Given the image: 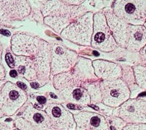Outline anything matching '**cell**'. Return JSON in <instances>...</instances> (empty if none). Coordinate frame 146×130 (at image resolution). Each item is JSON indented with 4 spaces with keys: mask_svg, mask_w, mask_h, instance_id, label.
<instances>
[{
    "mask_svg": "<svg viewBox=\"0 0 146 130\" xmlns=\"http://www.w3.org/2000/svg\"><path fill=\"white\" fill-rule=\"evenodd\" d=\"M73 75L78 78L82 83L95 82L98 80V78L95 75L93 64L90 59L79 56L75 67L71 70Z\"/></svg>",
    "mask_w": 146,
    "mask_h": 130,
    "instance_id": "18",
    "label": "cell"
},
{
    "mask_svg": "<svg viewBox=\"0 0 146 130\" xmlns=\"http://www.w3.org/2000/svg\"><path fill=\"white\" fill-rule=\"evenodd\" d=\"M5 71L3 65L0 63V80H5Z\"/></svg>",
    "mask_w": 146,
    "mask_h": 130,
    "instance_id": "32",
    "label": "cell"
},
{
    "mask_svg": "<svg viewBox=\"0 0 146 130\" xmlns=\"http://www.w3.org/2000/svg\"><path fill=\"white\" fill-rule=\"evenodd\" d=\"M41 13L44 18L48 16L66 18L74 21L88 13V9L83 5H70L63 1H40Z\"/></svg>",
    "mask_w": 146,
    "mask_h": 130,
    "instance_id": "7",
    "label": "cell"
},
{
    "mask_svg": "<svg viewBox=\"0 0 146 130\" xmlns=\"http://www.w3.org/2000/svg\"><path fill=\"white\" fill-rule=\"evenodd\" d=\"M94 14L88 12L73 21L61 33L63 38L81 45H91L94 32Z\"/></svg>",
    "mask_w": 146,
    "mask_h": 130,
    "instance_id": "1",
    "label": "cell"
},
{
    "mask_svg": "<svg viewBox=\"0 0 146 130\" xmlns=\"http://www.w3.org/2000/svg\"><path fill=\"white\" fill-rule=\"evenodd\" d=\"M15 130H19V129H15Z\"/></svg>",
    "mask_w": 146,
    "mask_h": 130,
    "instance_id": "42",
    "label": "cell"
},
{
    "mask_svg": "<svg viewBox=\"0 0 146 130\" xmlns=\"http://www.w3.org/2000/svg\"><path fill=\"white\" fill-rule=\"evenodd\" d=\"M17 86H18L20 88L23 89V91L27 89V86L24 84H23V83H21V82H18V83H17Z\"/></svg>",
    "mask_w": 146,
    "mask_h": 130,
    "instance_id": "35",
    "label": "cell"
},
{
    "mask_svg": "<svg viewBox=\"0 0 146 130\" xmlns=\"http://www.w3.org/2000/svg\"><path fill=\"white\" fill-rule=\"evenodd\" d=\"M6 84V80H0V92L2 91V88H3L4 85Z\"/></svg>",
    "mask_w": 146,
    "mask_h": 130,
    "instance_id": "38",
    "label": "cell"
},
{
    "mask_svg": "<svg viewBox=\"0 0 146 130\" xmlns=\"http://www.w3.org/2000/svg\"><path fill=\"white\" fill-rule=\"evenodd\" d=\"M146 45V29L144 26H129V38L126 49L129 51L139 52Z\"/></svg>",
    "mask_w": 146,
    "mask_h": 130,
    "instance_id": "19",
    "label": "cell"
},
{
    "mask_svg": "<svg viewBox=\"0 0 146 130\" xmlns=\"http://www.w3.org/2000/svg\"><path fill=\"white\" fill-rule=\"evenodd\" d=\"M115 115L126 123H145L146 100L130 99L118 107Z\"/></svg>",
    "mask_w": 146,
    "mask_h": 130,
    "instance_id": "9",
    "label": "cell"
},
{
    "mask_svg": "<svg viewBox=\"0 0 146 130\" xmlns=\"http://www.w3.org/2000/svg\"><path fill=\"white\" fill-rule=\"evenodd\" d=\"M76 130H110L107 119L92 112L83 111L74 115Z\"/></svg>",
    "mask_w": 146,
    "mask_h": 130,
    "instance_id": "14",
    "label": "cell"
},
{
    "mask_svg": "<svg viewBox=\"0 0 146 130\" xmlns=\"http://www.w3.org/2000/svg\"><path fill=\"white\" fill-rule=\"evenodd\" d=\"M10 75L12 78H17V77H18V72H17L16 70H11L10 72Z\"/></svg>",
    "mask_w": 146,
    "mask_h": 130,
    "instance_id": "36",
    "label": "cell"
},
{
    "mask_svg": "<svg viewBox=\"0 0 146 130\" xmlns=\"http://www.w3.org/2000/svg\"><path fill=\"white\" fill-rule=\"evenodd\" d=\"M103 13L105 14L108 25L115 42L121 48H126L129 38L130 25L115 15L113 9L107 8Z\"/></svg>",
    "mask_w": 146,
    "mask_h": 130,
    "instance_id": "13",
    "label": "cell"
},
{
    "mask_svg": "<svg viewBox=\"0 0 146 130\" xmlns=\"http://www.w3.org/2000/svg\"><path fill=\"white\" fill-rule=\"evenodd\" d=\"M122 130H146L145 123H127Z\"/></svg>",
    "mask_w": 146,
    "mask_h": 130,
    "instance_id": "28",
    "label": "cell"
},
{
    "mask_svg": "<svg viewBox=\"0 0 146 130\" xmlns=\"http://www.w3.org/2000/svg\"><path fill=\"white\" fill-rule=\"evenodd\" d=\"M81 86L88 92L91 102L98 103V102H102L100 82L96 81L83 83Z\"/></svg>",
    "mask_w": 146,
    "mask_h": 130,
    "instance_id": "23",
    "label": "cell"
},
{
    "mask_svg": "<svg viewBox=\"0 0 146 130\" xmlns=\"http://www.w3.org/2000/svg\"><path fill=\"white\" fill-rule=\"evenodd\" d=\"M73 21L66 18H59V17L48 16L43 19V23L49 26L56 33L60 34L65 28L68 27Z\"/></svg>",
    "mask_w": 146,
    "mask_h": 130,
    "instance_id": "22",
    "label": "cell"
},
{
    "mask_svg": "<svg viewBox=\"0 0 146 130\" xmlns=\"http://www.w3.org/2000/svg\"><path fill=\"white\" fill-rule=\"evenodd\" d=\"M36 99L39 103L42 104V105H43V104H45L47 102V99L45 97H43V96H37Z\"/></svg>",
    "mask_w": 146,
    "mask_h": 130,
    "instance_id": "33",
    "label": "cell"
},
{
    "mask_svg": "<svg viewBox=\"0 0 146 130\" xmlns=\"http://www.w3.org/2000/svg\"><path fill=\"white\" fill-rule=\"evenodd\" d=\"M100 89L102 102L109 107H120L129 99L130 88L123 79L119 78L110 81L102 80Z\"/></svg>",
    "mask_w": 146,
    "mask_h": 130,
    "instance_id": "4",
    "label": "cell"
},
{
    "mask_svg": "<svg viewBox=\"0 0 146 130\" xmlns=\"http://www.w3.org/2000/svg\"><path fill=\"white\" fill-rule=\"evenodd\" d=\"M31 86L32 87V88H38V87H40V84H38V83H35V82H32L31 83Z\"/></svg>",
    "mask_w": 146,
    "mask_h": 130,
    "instance_id": "37",
    "label": "cell"
},
{
    "mask_svg": "<svg viewBox=\"0 0 146 130\" xmlns=\"http://www.w3.org/2000/svg\"><path fill=\"white\" fill-rule=\"evenodd\" d=\"M20 115L37 130H56L46 112L36 109L31 104L24 107Z\"/></svg>",
    "mask_w": 146,
    "mask_h": 130,
    "instance_id": "15",
    "label": "cell"
},
{
    "mask_svg": "<svg viewBox=\"0 0 146 130\" xmlns=\"http://www.w3.org/2000/svg\"><path fill=\"white\" fill-rule=\"evenodd\" d=\"M5 59H6V62L7 64H8V66L11 68H14L15 67V59L13 57V56L11 55V54L10 53H7L5 56Z\"/></svg>",
    "mask_w": 146,
    "mask_h": 130,
    "instance_id": "30",
    "label": "cell"
},
{
    "mask_svg": "<svg viewBox=\"0 0 146 130\" xmlns=\"http://www.w3.org/2000/svg\"><path fill=\"white\" fill-rule=\"evenodd\" d=\"M45 112L56 130H76L74 115L62 105L49 104L46 107Z\"/></svg>",
    "mask_w": 146,
    "mask_h": 130,
    "instance_id": "11",
    "label": "cell"
},
{
    "mask_svg": "<svg viewBox=\"0 0 146 130\" xmlns=\"http://www.w3.org/2000/svg\"><path fill=\"white\" fill-rule=\"evenodd\" d=\"M113 11L129 25L143 26L146 21V0L115 1Z\"/></svg>",
    "mask_w": 146,
    "mask_h": 130,
    "instance_id": "2",
    "label": "cell"
},
{
    "mask_svg": "<svg viewBox=\"0 0 146 130\" xmlns=\"http://www.w3.org/2000/svg\"><path fill=\"white\" fill-rule=\"evenodd\" d=\"M144 27H145V29H146V21H145V23H144Z\"/></svg>",
    "mask_w": 146,
    "mask_h": 130,
    "instance_id": "41",
    "label": "cell"
},
{
    "mask_svg": "<svg viewBox=\"0 0 146 130\" xmlns=\"http://www.w3.org/2000/svg\"><path fill=\"white\" fill-rule=\"evenodd\" d=\"M107 121L108 123L110 130H122L123 127L127 124L123 119L118 116L108 118Z\"/></svg>",
    "mask_w": 146,
    "mask_h": 130,
    "instance_id": "26",
    "label": "cell"
},
{
    "mask_svg": "<svg viewBox=\"0 0 146 130\" xmlns=\"http://www.w3.org/2000/svg\"><path fill=\"white\" fill-rule=\"evenodd\" d=\"M50 45L51 52V69L52 75L70 72L75 67L78 58L76 52L66 48L61 43L53 42Z\"/></svg>",
    "mask_w": 146,
    "mask_h": 130,
    "instance_id": "5",
    "label": "cell"
},
{
    "mask_svg": "<svg viewBox=\"0 0 146 130\" xmlns=\"http://www.w3.org/2000/svg\"><path fill=\"white\" fill-rule=\"evenodd\" d=\"M27 101L25 91L10 82H7L0 92V109L5 115H13Z\"/></svg>",
    "mask_w": 146,
    "mask_h": 130,
    "instance_id": "6",
    "label": "cell"
},
{
    "mask_svg": "<svg viewBox=\"0 0 146 130\" xmlns=\"http://www.w3.org/2000/svg\"><path fill=\"white\" fill-rule=\"evenodd\" d=\"M91 46L104 52L113 51L118 46L108 27L103 12H98L94 15V32Z\"/></svg>",
    "mask_w": 146,
    "mask_h": 130,
    "instance_id": "3",
    "label": "cell"
},
{
    "mask_svg": "<svg viewBox=\"0 0 146 130\" xmlns=\"http://www.w3.org/2000/svg\"><path fill=\"white\" fill-rule=\"evenodd\" d=\"M43 40L24 33L14 34L11 40V48L17 56L34 58L40 50Z\"/></svg>",
    "mask_w": 146,
    "mask_h": 130,
    "instance_id": "10",
    "label": "cell"
},
{
    "mask_svg": "<svg viewBox=\"0 0 146 130\" xmlns=\"http://www.w3.org/2000/svg\"><path fill=\"white\" fill-rule=\"evenodd\" d=\"M15 127L19 130H37L35 129L30 123L23 119V118H19L14 121Z\"/></svg>",
    "mask_w": 146,
    "mask_h": 130,
    "instance_id": "27",
    "label": "cell"
},
{
    "mask_svg": "<svg viewBox=\"0 0 146 130\" xmlns=\"http://www.w3.org/2000/svg\"><path fill=\"white\" fill-rule=\"evenodd\" d=\"M31 10L29 1H0V25L10 27L13 21L24 20Z\"/></svg>",
    "mask_w": 146,
    "mask_h": 130,
    "instance_id": "8",
    "label": "cell"
},
{
    "mask_svg": "<svg viewBox=\"0 0 146 130\" xmlns=\"http://www.w3.org/2000/svg\"><path fill=\"white\" fill-rule=\"evenodd\" d=\"M59 92L66 102L72 105L86 106L91 102L88 92L82 86L66 87L59 90Z\"/></svg>",
    "mask_w": 146,
    "mask_h": 130,
    "instance_id": "17",
    "label": "cell"
},
{
    "mask_svg": "<svg viewBox=\"0 0 146 130\" xmlns=\"http://www.w3.org/2000/svg\"><path fill=\"white\" fill-rule=\"evenodd\" d=\"M135 81L139 88L146 89V67L142 65H136L133 67Z\"/></svg>",
    "mask_w": 146,
    "mask_h": 130,
    "instance_id": "24",
    "label": "cell"
},
{
    "mask_svg": "<svg viewBox=\"0 0 146 130\" xmlns=\"http://www.w3.org/2000/svg\"><path fill=\"white\" fill-rule=\"evenodd\" d=\"M2 116H3V113H2V110H1V109H0V118Z\"/></svg>",
    "mask_w": 146,
    "mask_h": 130,
    "instance_id": "40",
    "label": "cell"
},
{
    "mask_svg": "<svg viewBox=\"0 0 146 130\" xmlns=\"http://www.w3.org/2000/svg\"><path fill=\"white\" fill-rule=\"evenodd\" d=\"M2 45L0 42V61L2 59Z\"/></svg>",
    "mask_w": 146,
    "mask_h": 130,
    "instance_id": "39",
    "label": "cell"
},
{
    "mask_svg": "<svg viewBox=\"0 0 146 130\" xmlns=\"http://www.w3.org/2000/svg\"><path fill=\"white\" fill-rule=\"evenodd\" d=\"M0 33L5 35V36H7V37L10 36V32L8 30H6V29H0Z\"/></svg>",
    "mask_w": 146,
    "mask_h": 130,
    "instance_id": "34",
    "label": "cell"
},
{
    "mask_svg": "<svg viewBox=\"0 0 146 130\" xmlns=\"http://www.w3.org/2000/svg\"><path fill=\"white\" fill-rule=\"evenodd\" d=\"M15 67L18 73L25 78L29 81H35L37 80L36 70L32 58L26 56H15Z\"/></svg>",
    "mask_w": 146,
    "mask_h": 130,
    "instance_id": "20",
    "label": "cell"
},
{
    "mask_svg": "<svg viewBox=\"0 0 146 130\" xmlns=\"http://www.w3.org/2000/svg\"><path fill=\"white\" fill-rule=\"evenodd\" d=\"M122 78H123V80L127 84V86H131V88H132L133 86H136L137 84L135 81V75H134V71H132L131 67L128 66H124V67L122 70Z\"/></svg>",
    "mask_w": 146,
    "mask_h": 130,
    "instance_id": "25",
    "label": "cell"
},
{
    "mask_svg": "<svg viewBox=\"0 0 146 130\" xmlns=\"http://www.w3.org/2000/svg\"><path fill=\"white\" fill-rule=\"evenodd\" d=\"M83 83L71 71L53 76V86L57 90L71 86H81Z\"/></svg>",
    "mask_w": 146,
    "mask_h": 130,
    "instance_id": "21",
    "label": "cell"
},
{
    "mask_svg": "<svg viewBox=\"0 0 146 130\" xmlns=\"http://www.w3.org/2000/svg\"><path fill=\"white\" fill-rule=\"evenodd\" d=\"M92 64L98 78L110 81L122 78V68L117 64L105 60H95Z\"/></svg>",
    "mask_w": 146,
    "mask_h": 130,
    "instance_id": "16",
    "label": "cell"
},
{
    "mask_svg": "<svg viewBox=\"0 0 146 130\" xmlns=\"http://www.w3.org/2000/svg\"><path fill=\"white\" fill-rule=\"evenodd\" d=\"M0 130H12V127L0 121Z\"/></svg>",
    "mask_w": 146,
    "mask_h": 130,
    "instance_id": "31",
    "label": "cell"
},
{
    "mask_svg": "<svg viewBox=\"0 0 146 130\" xmlns=\"http://www.w3.org/2000/svg\"><path fill=\"white\" fill-rule=\"evenodd\" d=\"M37 75V80L40 86H44L50 80L51 72V52L50 45L43 40L40 50L34 58H32Z\"/></svg>",
    "mask_w": 146,
    "mask_h": 130,
    "instance_id": "12",
    "label": "cell"
},
{
    "mask_svg": "<svg viewBox=\"0 0 146 130\" xmlns=\"http://www.w3.org/2000/svg\"><path fill=\"white\" fill-rule=\"evenodd\" d=\"M139 53L140 57V65L146 67V45L140 50Z\"/></svg>",
    "mask_w": 146,
    "mask_h": 130,
    "instance_id": "29",
    "label": "cell"
}]
</instances>
